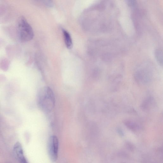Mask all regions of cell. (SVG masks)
<instances>
[{"mask_svg": "<svg viewBox=\"0 0 163 163\" xmlns=\"http://www.w3.org/2000/svg\"><path fill=\"white\" fill-rule=\"evenodd\" d=\"M37 102L39 107L45 112H49L54 108L55 98L50 87H44L41 89L38 94Z\"/></svg>", "mask_w": 163, "mask_h": 163, "instance_id": "6da1fadb", "label": "cell"}, {"mask_svg": "<svg viewBox=\"0 0 163 163\" xmlns=\"http://www.w3.org/2000/svg\"><path fill=\"white\" fill-rule=\"evenodd\" d=\"M17 29L19 38L21 42H27L33 38V30L27 20L23 16L20 17L18 20Z\"/></svg>", "mask_w": 163, "mask_h": 163, "instance_id": "7a4b0ae2", "label": "cell"}, {"mask_svg": "<svg viewBox=\"0 0 163 163\" xmlns=\"http://www.w3.org/2000/svg\"><path fill=\"white\" fill-rule=\"evenodd\" d=\"M59 142L57 137L53 135L50 138L48 144V150L50 158L52 162H55L57 160Z\"/></svg>", "mask_w": 163, "mask_h": 163, "instance_id": "3957f363", "label": "cell"}, {"mask_svg": "<svg viewBox=\"0 0 163 163\" xmlns=\"http://www.w3.org/2000/svg\"><path fill=\"white\" fill-rule=\"evenodd\" d=\"M135 80L137 83L140 84H146L149 83L152 80L150 74L145 71H140L137 72L134 75Z\"/></svg>", "mask_w": 163, "mask_h": 163, "instance_id": "277c9868", "label": "cell"}, {"mask_svg": "<svg viewBox=\"0 0 163 163\" xmlns=\"http://www.w3.org/2000/svg\"><path fill=\"white\" fill-rule=\"evenodd\" d=\"M13 150L15 156L20 163H29L24 156L22 146L20 143L15 144Z\"/></svg>", "mask_w": 163, "mask_h": 163, "instance_id": "5b68a950", "label": "cell"}, {"mask_svg": "<svg viewBox=\"0 0 163 163\" xmlns=\"http://www.w3.org/2000/svg\"><path fill=\"white\" fill-rule=\"evenodd\" d=\"M155 104L154 98L151 97L146 98L140 105L141 109L143 111H147L153 107Z\"/></svg>", "mask_w": 163, "mask_h": 163, "instance_id": "8992f818", "label": "cell"}, {"mask_svg": "<svg viewBox=\"0 0 163 163\" xmlns=\"http://www.w3.org/2000/svg\"><path fill=\"white\" fill-rule=\"evenodd\" d=\"M64 35L65 43L67 48L70 49L73 46V42L71 35L68 31L65 29L62 30Z\"/></svg>", "mask_w": 163, "mask_h": 163, "instance_id": "52a82bcc", "label": "cell"}, {"mask_svg": "<svg viewBox=\"0 0 163 163\" xmlns=\"http://www.w3.org/2000/svg\"><path fill=\"white\" fill-rule=\"evenodd\" d=\"M124 123L126 127L133 131H137L140 128V126L139 124L132 120H126Z\"/></svg>", "mask_w": 163, "mask_h": 163, "instance_id": "ba28073f", "label": "cell"}, {"mask_svg": "<svg viewBox=\"0 0 163 163\" xmlns=\"http://www.w3.org/2000/svg\"><path fill=\"white\" fill-rule=\"evenodd\" d=\"M155 56L158 64L162 66V53L160 50H158L155 52Z\"/></svg>", "mask_w": 163, "mask_h": 163, "instance_id": "9c48e42d", "label": "cell"}, {"mask_svg": "<svg viewBox=\"0 0 163 163\" xmlns=\"http://www.w3.org/2000/svg\"><path fill=\"white\" fill-rule=\"evenodd\" d=\"M117 132L119 135L122 136L124 135V133L122 129L120 128L117 129Z\"/></svg>", "mask_w": 163, "mask_h": 163, "instance_id": "30bf717a", "label": "cell"}, {"mask_svg": "<svg viewBox=\"0 0 163 163\" xmlns=\"http://www.w3.org/2000/svg\"><path fill=\"white\" fill-rule=\"evenodd\" d=\"M46 5L47 6H49L50 7L52 6L53 5V3L51 2L50 1H46L45 3Z\"/></svg>", "mask_w": 163, "mask_h": 163, "instance_id": "8fae6325", "label": "cell"}]
</instances>
